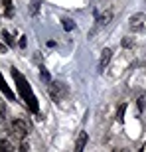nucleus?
I'll return each mask as SVG.
<instances>
[{"instance_id": "nucleus-6", "label": "nucleus", "mask_w": 146, "mask_h": 152, "mask_svg": "<svg viewBox=\"0 0 146 152\" xmlns=\"http://www.w3.org/2000/svg\"><path fill=\"white\" fill-rule=\"evenodd\" d=\"M142 24H144V14H134L130 18V28L132 30H140Z\"/></svg>"}, {"instance_id": "nucleus-2", "label": "nucleus", "mask_w": 146, "mask_h": 152, "mask_svg": "<svg viewBox=\"0 0 146 152\" xmlns=\"http://www.w3.org/2000/svg\"><path fill=\"white\" fill-rule=\"evenodd\" d=\"M12 130H14V134L20 138V140H24L26 138V134H28V124H26V121H14L12 123Z\"/></svg>"}, {"instance_id": "nucleus-8", "label": "nucleus", "mask_w": 146, "mask_h": 152, "mask_svg": "<svg viewBox=\"0 0 146 152\" xmlns=\"http://www.w3.org/2000/svg\"><path fill=\"white\" fill-rule=\"evenodd\" d=\"M2 4H4V14L6 16H12V12H14V8H12V0H2Z\"/></svg>"}, {"instance_id": "nucleus-14", "label": "nucleus", "mask_w": 146, "mask_h": 152, "mask_svg": "<svg viewBox=\"0 0 146 152\" xmlns=\"http://www.w3.org/2000/svg\"><path fill=\"white\" fill-rule=\"evenodd\" d=\"M20 152H28V142L22 140V144H20Z\"/></svg>"}, {"instance_id": "nucleus-17", "label": "nucleus", "mask_w": 146, "mask_h": 152, "mask_svg": "<svg viewBox=\"0 0 146 152\" xmlns=\"http://www.w3.org/2000/svg\"><path fill=\"white\" fill-rule=\"evenodd\" d=\"M123 115H124V105H123V107H120V109H118V117L123 118Z\"/></svg>"}, {"instance_id": "nucleus-1", "label": "nucleus", "mask_w": 146, "mask_h": 152, "mask_svg": "<svg viewBox=\"0 0 146 152\" xmlns=\"http://www.w3.org/2000/svg\"><path fill=\"white\" fill-rule=\"evenodd\" d=\"M12 77H14V83H16V89H18L20 99L28 105V109L32 111V113L38 115L39 113V105H38V99H36L34 91H32V85L28 83V79L24 77L18 69H12Z\"/></svg>"}, {"instance_id": "nucleus-12", "label": "nucleus", "mask_w": 146, "mask_h": 152, "mask_svg": "<svg viewBox=\"0 0 146 152\" xmlns=\"http://www.w3.org/2000/svg\"><path fill=\"white\" fill-rule=\"evenodd\" d=\"M2 36H4V38H6V42H8V44H14V39H12V36L10 34H8V32H6V30H4V32H2Z\"/></svg>"}, {"instance_id": "nucleus-3", "label": "nucleus", "mask_w": 146, "mask_h": 152, "mask_svg": "<svg viewBox=\"0 0 146 152\" xmlns=\"http://www.w3.org/2000/svg\"><path fill=\"white\" fill-rule=\"evenodd\" d=\"M50 93H51V97L55 99V101H59L65 93H67V89L63 87V83H51V87H50Z\"/></svg>"}, {"instance_id": "nucleus-13", "label": "nucleus", "mask_w": 146, "mask_h": 152, "mask_svg": "<svg viewBox=\"0 0 146 152\" xmlns=\"http://www.w3.org/2000/svg\"><path fill=\"white\" fill-rule=\"evenodd\" d=\"M39 2H42V0H34V2H32V14H36V12H38Z\"/></svg>"}, {"instance_id": "nucleus-4", "label": "nucleus", "mask_w": 146, "mask_h": 152, "mask_svg": "<svg viewBox=\"0 0 146 152\" xmlns=\"http://www.w3.org/2000/svg\"><path fill=\"white\" fill-rule=\"evenodd\" d=\"M0 91L4 93V97L8 99V101H14V91L8 87V83H6V79H4V75L0 73Z\"/></svg>"}, {"instance_id": "nucleus-5", "label": "nucleus", "mask_w": 146, "mask_h": 152, "mask_svg": "<svg viewBox=\"0 0 146 152\" xmlns=\"http://www.w3.org/2000/svg\"><path fill=\"white\" fill-rule=\"evenodd\" d=\"M111 53H112V51L109 50V48L101 51V59H99V71H105V67H107L109 61H111Z\"/></svg>"}, {"instance_id": "nucleus-9", "label": "nucleus", "mask_w": 146, "mask_h": 152, "mask_svg": "<svg viewBox=\"0 0 146 152\" xmlns=\"http://www.w3.org/2000/svg\"><path fill=\"white\" fill-rule=\"evenodd\" d=\"M0 152H12V146H10V142H6V140H0Z\"/></svg>"}, {"instance_id": "nucleus-10", "label": "nucleus", "mask_w": 146, "mask_h": 152, "mask_svg": "<svg viewBox=\"0 0 146 152\" xmlns=\"http://www.w3.org/2000/svg\"><path fill=\"white\" fill-rule=\"evenodd\" d=\"M73 28H75V24H73L71 20H63V30H65V32H71Z\"/></svg>"}, {"instance_id": "nucleus-18", "label": "nucleus", "mask_w": 146, "mask_h": 152, "mask_svg": "<svg viewBox=\"0 0 146 152\" xmlns=\"http://www.w3.org/2000/svg\"><path fill=\"white\" fill-rule=\"evenodd\" d=\"M112 152H126L124 148H117V150H112Z\"/></svg>"}, {"instance_id": "nucleus-15", "label": "nucleus", "mask_w": 146, "mask_h": 152, "mask_svg": "<svg viewBox=\"0 0 146 152\" xmlns=\"http://www.w3.org/2000/svg\"><path fill=\"white\" fill-rule=\"evenodd\" d=\"M42 77H44V81H50V75H47V71H45V69H42Z\"/></svg>"}, {"instance_id": "nucleus-7", "label": "nucleus", "mask_w": 146, "mask_h": 152, "mask_svg": "<svg viewBox=\"0 0 146 152\" xmlns=\"http://www.w3.org/2000/svg\"><path fill=\"white\" fill-rule=\"evenodd\" d=\"M85 144H87V132H81V134L77 136V142H75V150H73V152H83Z\"/></svg>"}, {"instance_id": "nucleus-16", "label": "nucleus", "mask_w": 146, "mask_h": 152, "mask_svg": "<svg viewBox=\"0 0 146 152\" xmlns=\"http://www.w3.org/2000/svg\"><path fill=\"white\" fill-rule=\"evenodd\" d=\"M20 48H26V36H22V38H20Z\"/></svg>"}, {"instance_id": "nucleus-11", "label": "nucleus", "mask_w": 146, "mask_h": 152, "mask_svg": "<svg viewBox=\"0 0 146 152\" xmlns=\"http://www.w3.org/2000/svg\"><path fill=\"white\" fill-rule=\"evenodd\" d=\"M4 117H6V109H4V103L0 101V123H4Z\"/></svg>"}, {"instance_id": "nucleus-19", "label": "nucleus", "mask_w": 146, "mask_h": 152, "mask_svg": "<svg viewBox=\"0 0 146 152\" xmlns=\"http://www.w3.org/2000/svg\"><path fill=\"white\" fill-rule=\"evenodd\" d=\"M0 53H4V45L0 44Z\"/></svg>"}]
</instances>
